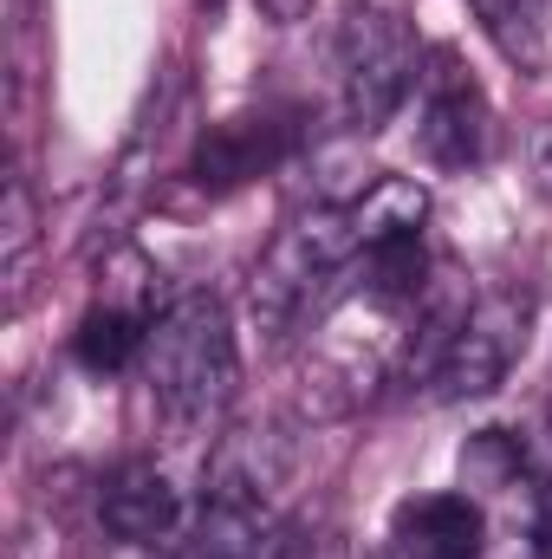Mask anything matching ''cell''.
Wrapping results in <instances>:
<instances>
[{"label":"cell","mask_w":552,"mask_h":559,"mask_svg":"<svg viewBox=\"0 0 552 559\" xmlns=\"http://www.w3.org/2000/svg\"><path fill=\"white\" fill-rule=\"evenodd\" d=\"M292 468V449L274 423H241L208 455V501H267Z\"/></svg>","instance_id":"obj_8"},{"label":"cell","mask_w":552,"mask_h":559,"mask_svg":"<svg viewBox=\"0 0 552 559\" xmlns=\"http://www.w3.org/2000/svg\"><path fill=\"white\" fill-rule=\"evenodd\" d=\"M33 248H39V215H33V189H26V182L13 176V182H7V215H0V254H7V280H13V293L26 286Z\"/></svg>","instance_id":"obj_15"},{"label":"cell","mask_w":552,"mask_h":559,"mask_svg":"<svg viewBox=\"0 0 552 559\" xmlns=\"http://www.w3.org/2000/svg\"><path fill=\"white\" fill-rule=\"evenodd\" d=\"M98 521H105L124 547H163V540H176V527H182V495H176V481H169L156 462H124V468H111L105 488H98Z\"/></svg>","instance_id":"obj_6"},{"label":"cell","mask_w":552,"mask_h":559,"mask_svg":"<svg viewBox=\"0 0 552 559\" xmlns=\"http://www.w3.org/2000/svg\"><path fill=\"white\" fill-rule=\"evenodd\" d=\"M261 7H267V20H279V26H292V20L312 13V0H261Z\"/></svg>","instance_id":"obj_18"},{"label":"cell","mask_w":552,"mask_h":559,"mask_svg":"<svg viewBox=\"0 0 552 559\" xmlns=\"http://www.w3.org/2000/svg\"><path fill=\"white\" fill-rule=\"evenodd\" d=\"M527 176H533V189L552 202V118L533 131V143H527Z\"/></svg>","instance_id":"obj_17"},{"label":"cell","mask_w":552,"mask_h":559,"mask_svg":"<svg viewBox=\"0 0 552 559\" xmlns=\"http://www.w3.org/2000/svg\"><path fill=\"white\" fill-rule=\"evenodd\" d=\"M429 222V189L416 176H377L358 202H351V228H358V248H391V241H416Z\"/></svg>","instance_id":"obj_10"},{"label":"cell","mask_w":552,"mask_h":559,"mask_svg":"<svg viewBox=\"0 0 552 559\" xmlns=\"http://www.w3.org/2000/svg\"><path fill=\"white\" fill-rule=\"evenodd\" d=\"M143 378L163 404L169 423H215L235 404L241 384V352H235V325L228 306L215 293H182L149 319L143 338Z\"/></svg>","instance_id":"obj_1"},{"label":"cell","mask_w":552,"mask_h":559,"mask_svg":"<svg viewBox=\"0 0 552 559\" xmlns=\"http://www.w3.org/2000/svg\"><path fill=\"white\" fill-rule=\"evenodd\" d=\"M416 143L435 169H475L494 143V118L481 85L455 66V52H435L422 72V118H416Z\"/></svg>","instance_id":"obj_5"},{"label":"cell","mask_w":552,"mask_h":559,"mask_svg":"<svg viewBox=\"0 0 552 559\" xmlns=\"http://www.w3.org/2000/svg\"><path fill=\"white\" fill-rule=\"evenodd\" d=\"M286 150H292V131L286 124H274V118H228V124H215L208 138L195 143L189 176L202 189H241L261 169H274Z\"/></svg>","instance_id":"obj_9"},{"label":"cell","mask_w":552,"mask_h":559,"mask_svg":"<svg viewBox=\"0 0 552 559\" xmlns=\"http://www.w3.org/2000/svg\"><path fill=\"white\" fill-rule=\"evenodd\" d=\"M533 338V293L527 286H494L468 306V319L455 325L442 365H435V404H475V397H494L507 384V371L520 365Z\"/></svg>","instance_id":"obj_3"},{"label":"cell","mask_w":552,"mask_h":559,"mask_svg":"<svg viewBox=\"0 0 552 559\" xmlns=\"http://www.w3.org/2000/svg\"><path fill=\"white\" fill-rule=\"evenodd\" d=\"M488 39L514 59V66H540L547 59V0H475Z\"/></svg>","instance_id":"obj_14"},{"label":"cell","mask_w":552,"mask_h":559,"mask_svg":"<svg viewBox=\"0 0 552 559\" xmlns=\"http://www.w3.org/2000/svg\"><path fill=\"white\" fill-rule=\"evenodd\" d=\"M351 254H364L358 248V228H351V209L345 202H312L274 248H267V261L254 267L248 299H254L261 332H286L312 306V293L325 286V274L351 267Z\"/></svg>","instance_id":"obj_2"},{"label":"cell","mask_w":552,"mask_h":559,"mask_svg":"<svg viewBox=\"0 0 552 559\" xmlns=\"http://www.w3.org/2000/svg\"><path fill=\"white\" fill-rule=\"evenodd\" d=\"M391 540L404 559H481L488 521L475 495H410L391 521Z\"/></svg>","instance_id":"obj_7"},{"label":"cell","mask_w":552,"mask_h":559,"mask_svg":"<svg viewBox=\"0 0 552 559\" xmlns=\"http://www.w3.org/2000/svg\"><path fill=\"white\" fill-rule=\"evenodd\" d=\"M422 79L416 72V39L410 26L397 20V13H384V7H351L345 13V26H338V85H345V118L371 138V131H384L397 111H404V98H410V85Z\"/></svg>","instance_id":"obj_4"},{"label":"cell","mask_w":552,"mask_h":559,"mask_svg":"<svg viewBox=\"0 0 552 559\" xmlns=\"http://www.w3.org/2000/svg\"><path fill=\"white\" fill-rule=\"evenodd\" d=\"M527 481H533V547L552 559V429L527 449Z\"/></svg>","instance_id":"obj_16"},{"label":"cell","mask_w":552,"mask_h":559,"mask_svg":"<svg viewBox=\"0 0 552 559\" xmlns=\"http://www.w3.org/2000/svg\"><path fill=\"white\" fill-rule=\"evenodd\" d=\"M267 554H274L267 501H202V521L189 534V559H267Z\"/></svg>","instance_id":"obj_11"},{"label":"cell","mask_w":552,"mask_h":559,"mask_svg":"<svg viewBox=\"0 0 552 559\" xmlns=\"http://www.w3.org/2000/svg\"><path fill=\"white\" fill-rule=\"evenodd\" d=\"M143 338H149V312H124V306H92L72 332V358L98 378L143 365Z\"/></svg>","instance_id":"obj_12"},{"label":"cell","mask_w":552,"mask_h":559,"mask_svg":"<svg viewBox=\"0 0 552 559\" xmlns=\"http://www.w3.org/2000/svg\"><path fill=\"white\" fill-rule=\"evenodd\" d=\"M455 475H461V495H507L527 481V442L514 429H475L455 455Z\"/></svg>","instance_id":"obj_13"}]
</instances>
